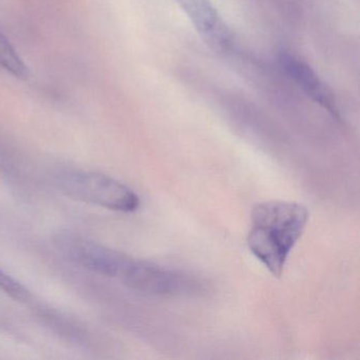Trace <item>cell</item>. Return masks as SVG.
<instances>
[{
  "mask_svg": "<svg viewBox=\"0 0 360 360\" xmlns=\"http://www.w3.org/2000/svg\"><path fill=\"white\" fill-rule=\"evenodd\" d=\"M309 219V210L296 202L266 201L255 206L248 246L274 277L283 273Z\"/></svg>",
  "mask_w": 360,
  "mask_h": 360,
  "instance_id": "1",
  "label": "cell"
},
{
  "mask_svg": "<svg viewBox=\"0 0 360 360\" xmlns=\"http://www.w3.org/2000/svg\"><path fill=\"white\" fill-rule=\"evenodd\" d=\"M56 184L68 197L106 210L132 212L140 206V198L131 188L100 172H64L58 176Z\"/></svg>",
  "mask_w": 360,
  "mask_h": 360,
  "instance_id": "2",
  "label": "cell"
},
{
  "mask_svg": "<svg viewBox=\"0 0 360 360\" xmlns=\"http://www.w3.org/2000/svg\"><path fill=\"white\" fill-rule=\"evenodd\" d=\"M120 278L131 290L159 296L195 294L203 286L191 274L131 258L126 263Z\"/></svg>",
  "mask_w": 360,
  "mask_h": 360,
  "instance_id": "3",
  "label": "cell"
},
{
  "mask_svg": "<svg viewBox=\"0 0 360 360\" xmlns=\"http://www.w3.org/2000/svg\"><path fill=\"white\" fill-rule=\"evenodd\" d=\"M53 244L67 260L107 277H120L129 260L125 255L72 231L56 233Z\"/></svg>",
  "mask_w": 360,
  "mask_h": 360,
  "instance_id": "4",
  "label": "cell"
},
{
  "mask_svg": "<svg viewBox=\"0 0 360 360\" xmlns=\"http://www.w3.org/2000/svg\"><path fill=\"white\" fill-rule=\"evenodd\" d=\"M200 37L212 49L225 51L233 43L231 31L212 0H176Z\"/></svg>",
  "mask_w": 360,
  "mask_h": 360,
  "instance_id": "5",
  "label": "cell"
},
{
  "mask_svg": "<svg viewBox=\"0 0 360 360\" xmlns=\"http://www.w3.org/2000/svg\"><path fill=\"white\" fill-rule=\"evenodd\" d=\"M279 62L288 79H292L313 102L326 109L333 117H339L334 94L309 65L290 53L281 54Z\"/></svg>",
  "mask_w": 360,
  "mask_h": 360,
  "instance_id": "6",
  "label": "cell"
},
{
  "mask_svg": "<svg viewBox=\"0 0 360 360\" xmlns=\"http://www.w3.org/2000/svg\"><path fill=\"white\" fill-rule=\"evenodd\" d=\"M0 66L16 79H26L28 68L7 37L0 32Z\"/></svg>",
  "mask_w": 360,
  "mask_h": 360,
  "instance_id": "7",
  "label": "cell"
},
{
  "mask_svg": "<svg viewBox=\"0 0 360 360\" xmlns=\"http://www.w3.org/2000/svg\"><path fill=\"white\" fill-rule=\"evenodd\" d=\"M0 290H3L8 296L18 301H26L30 297L28 290L20 282L16 281L1 269H0Z\"/></svg>",
  "mask_w": 360,
  "mask_h": 360,
  "instance_id": "8",
  "label": "cell"
}]
</instances>
